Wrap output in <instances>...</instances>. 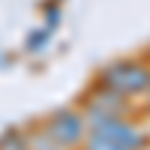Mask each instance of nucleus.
<instances>
[{
    "mask_svg": "<svg viewBox=\"0 0 150 150\" xmlns=\"http://www.w3.org/2000/svg\"><path fill=\"white\" fill-rule=\"evenodd\" d=\"M81 132H84V126H81V117L78 114L63 111V114H57L51 120V135H54L57 144H75L81 138Z\"/></svg>",
    "mask_w": 150,
    "mask_h": 150,
    "instance_id": "obj_1",
    "label": "nucleus"
},
{
    "mask_svg": "<svg viewBox=\"0 0 150 150\" xmlns=\"http://www.w3.org/2000/svg\"><path fill=\"white\" fill-rule=\"evenodd\" d=\"M117 84V90H144L150 84V72L141 66H117V72L108 75Z\"/></svg>",
    "mask_w": 150,
    "mask_h": 150,
    "instance_id": "obj_2",
    "label": "nucleus"
},
{
    "mask_svg": "<svg viewBox=\"0 0 150 150\" xmlns=\"http://www.w3.org/2000/svg\"><path fill=\"white\" fill-rule=\"evenodd\" d=\"M3 150H24V147H21L18 141H12V135H9V138L3 141Z\"/></svg>",
    "mask_w": 150,
    "mask_h": 150,
    "instance_id": "obj_3",
    "label": "nucleus"
}]
</instances>
